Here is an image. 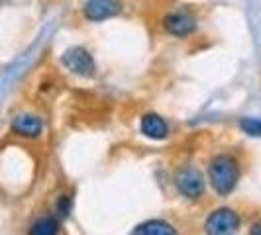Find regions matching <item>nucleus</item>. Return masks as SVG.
Listing matches in <instances>:
<instances>
[{"mask_svg":"<svg viewBox=\"0 0 261 235\" xmlns=\"http://www.w3.org/2000/svg\"><path fill=\"white\" fill-rule=\"evenodd\" d=\"M57 210H59V216H61V218H65L67 212H69V198H67V196H63V198L59 200V204H57Z\"/></svg>","mask_w":261,"mask_h":235,"instance_id":"12","label":"nucleus"},{"mask_svg":"<svg viewBox=\"0 0 261 235\" xmlns=\"http://www.w3.org/2000/svg\"><path fill=\"white\" fill-rule=\"evenodd\" d=\"M175 184H177V190L183 196L196 200L200 198L204 192V181H202V174L195 169H183L177 172L175 177Z\"/></svg>","mask_w":261,"mask_h":235,"instance_id":"5","label":"nucleus"},{"mask_svg":"<svg viewBox=\"0 0 261 235\" xmlns=\"http://www.w3.org/2000/svg\"><path fill=\"white\" fill-rule=\"evenodd\" d=\"M249 235H261V220H257L249 227Z\"/></svg>","mask_w":261,"mask_h":235,"instance_id":"13","label":"nucleus"},{"mask_svg":"<svg viewBox=\"0 0 261 235\" xmlns=\"http://www.w3.org/2000/svg\"><path fill=\"white\" fill-rule=\"evenodd\" d=\"M240 128L249 133V135H253V137H261V120H255V118H244L242 122H240Z\"/></svg>","mask_w":261,"mask_h":235,"instance_id":"11","label":"nucleus"},{"mask_svg":"<svg viewBox=\"0 0 261 235\" xmlns=\"http://www.w3.org/2000/svg\"><path fill=\"white\" fill-rule=\"evenodd\" d=\"M140 128H142V133L145 137H151V139H165L169 135V126L157 114H145L142 118Z\"/></svg>","mask_w":261,"mask_h":235,"instance_id":"8","label":"nucleus"},{"mask_svg":"<svg viewBox=\"0 0 261 235\" xmlns=\"http://www.w3.org/2000/svg\"><path fill=\"white\" fill-rule=\"evenodd\" d=\"M132 235H179V233H177V229L171 223L163 222V220H151V222H145L142 225H138Z\"/></svg>","mask_w":261,"mask_h":235,"instance_id":"9","label":"nucleus"},{"mask_svg":"<svg viewBox=\"0 0 261 235\" xmlns=\"http://www.w3.org/2000/svg\"><path fill=\"white\" fill-rule=\"evenodd\" d=\"M208 181L220 196H228L240 181V167L234 157L216 155L208 167Z\"/></svg>","mask_w":261,"mask_h":235,"instance_id":"1","label":"nucleus"},{"mask_svg":"<svg viewBox=\"0 0 261 235\" xmlns=\"http://www.w3.org/2000/svg\"><path fill=\"white\" fill-rule=\"evenodd\" d=\"M240 229V216L232 208L214 210L204 222L208 235H234Z\"/></svg>","mask_w":261,"mask_h":235,"instance_id":"2","label":"nucleus"},{"mask_svg":"<svg viewBox=\"0 0 261 235\" xmlns=\"http://www.w3.org/2000/svg\"><path fill=\"white\" fill-rule=\"evenodd\" d=\"M57 231H59V222L51 216H45L32 225L30 235H57Z\"/></svg>","mask_w":261,"mask_h":235,"instance_id":"10","label":"nucleus"},{"mask_svg":"<svg viewBox=\"0 0 261 235\" xmlns=\"http://www.w3.org/2000/svg\"><path fill=\"white\" fill-rule=\"evenodd\" d=\"M12 131L22 137H38L43 131V122L32 114H20L12 120Z\"/></svg>","mask_w":261,"mask_h":235,"instance_id":"7","label":"nucleus"},{"mask_svg":"<svg viewBox=\"0 0 261 235\" xmlns=\"http://www.w3.org/2000/svg\"><path fill=\"white\" fill-rule=\"evenodd\" d=\"M61 61H63V65L71 73H75L79 77H92L94 71H96L92 55L87 49H83V47H71V49H67L63 53V57H61Z\"/></svg>","mask_w":261,"mask_h":235,"instance_id":"3","label":"nucleus"},{"mask_svg":"<svg viewBox=\"0 0 261 235\" xmlns=\"http://www.w3.org/2000/svg\"><path fill=\"white\" fill-rule=\"evenodd\" d=\"M163 27L169 36L187 38L196 30V18L187 10H175L163 18Z\"/></svg>","mask_w":261,"mask_h":235,"instance_id":"4","label":"nucleus"},{"mask_svg":"<svg viewBox=\"0 0 261 235\" xmlns=\"http://www.w3.org/2000/svg\"><path fill=\"white\" fill-rule=\"evenodd\" d=\"M122 10V2L120 0H89L83 6V14L87 20L91 22H102L112 16H116Z\"/></svg>","mask_w":261,"mask_h":235,"instance_id":"6","label":"nucleus"}]
</instances>
